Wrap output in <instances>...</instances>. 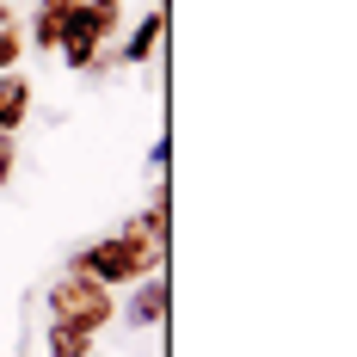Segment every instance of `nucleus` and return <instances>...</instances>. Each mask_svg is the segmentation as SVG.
Returning a JSON list of instances; mask_svg holds the SVG:
<instances>
[{
  "label": "nucleus",
  "instance_id": "obj_1",
  "mask_svg": "<svg viewBox=\"0 0 357 357\" xmlns=\"http://www.w3.org/2000/svg\"><path fill=\"white\" fill-rule=\"evenodd\" d=\"M167 197H173V191L160 185V191L148 197V210H136L117 234L86 241L80 252H68L62 271H86V278H99L105 289H130V284H142V278H154V271L167 265V215H173Z\"/></svg>",
  "mask_w": 357,
  "mask_h": 357
},
{
  "label": "nucleus",
  "instance_id": "obj_2",
  "mask_svg": "<svg viewBox=\"0 0 357 357\" xmlns=\"http://www.w3.org/2000/svg\"><path fill=\"white\" fill-rule=\"evenodd\" d=\"M43 308H50V321H74L86 333H105L117 321V289H105L86 271H56L50 289H43Z\"/></svg>",
  "mask_w": 357,
  "mask_h": 357
},
{
  "label": "nucleus",
  "instance_id": "obj_3",
  "mask_svg": "<svg viewBox=\"0 0 357 357\" xmlns=\"http://www.w3.org/2000/svg\"><path fill=\"white\" fill-rule=\"evenodd\" d=\"M130 289H136V296H130V308H117L130 333H148V326L167 321V308H173V289H167V278H160V271H154V278H142V284H130Z\"/></svg>",
  "mask_w": 357,
  "mask_h": 357
},
{
  "label": "nucleus",
  "instance_id": "obj_4",
  "mask_svg": "<svg viewBox=\"0 0 357 357\" xmlns=\"http://www.w3.org/2000/svg\"><path fill=\"white\" fill-rule=\"evenodd\" d=\"M160 43H167V13L154 6V13H142V19H136V31L123 37L117 62H123V68H142V62H154V56H160Z\"/></svg>",
  "mask_w": 357,
  "mask_h": 357
},
{
  "label": "nucleus",
  "instance_id": "obj_5",
  "mask_svg": "<svg viewBox=\"0 0 357 357\" xmlns=\"http://www.w3.org/2000/svg\"><path fill=\"white\" fill-rule=\"evenodd\" d=\"M31 99H37V86L19 68L0 74V130H6V136H19V130L31 123Z\"/></svg>",
  "mask_w": 357,
  "mask_h": 357
},
{
  "label": "nucleus",
  "instance_id": "obj_6",
  "mask_svg": "<svg viewBox=\"0 0 357 357\" xmlns=\"http://www.w3.org/2000/svg\"><path fill=\"white\" fill-rule=\"evenodd\" d=\"M93 345H99V333H86L74 321H50V333H43V351L50 357H93Z\"/></svg>",
  "mask_w": 357,
  "mask_h": 357
},
{
  "label": "nucleus",
  "instance_id": "obj_7",
  "mask_svg": "<svg viewBox=\"0 0 357 357\" xmlns=\"http://www.w3.org/2000/svg\"><path fill=\"white\" fill-rule=\"evenodd\" d=\"M62 6H68V0H62ZM62 6H37L31 13V31H25L31 50H56V43H62Z\"/></svg>",
  "mask_w": 357,
  "mask_h": 357
},
{
  "label": "nucleus",
  "instance_id": "obj_8",
  "mask_svg": "<svg viewBox=\"0 0 357 357\" xmlns=\"http://www.w3.org/2000/svg\"><path fill=\"white\" fill-rule=\"evenodd\" d=\"M25 56H31V43H25V25H0V74L19 68Z\"/></svg>",
  "mask_w": 357,
  "mask_h": 357
},
{
  "label": "nucleus",
  "instance_id": "obj_9",
  "mask_svg": "<svg viewBox=\"0 0 357 357\" xmlns=\"http://www.w3.org/2000/svg\"><path fill=\"white\" fill-rule=\"evenodd\" d=\"M13 173H19V136H6V130H0V191L13 185Z\"/></svg>",
  "mask_w": 357,
  "mask_h": 357
},
{
  "label": "nucleus",
  "instance_id": "obj_10",
  "mask_svg": "<svg viewBox=\"0 0 357 357\" xmlns=\"http://www.w3.org/2000/svg\"><path fill=\"white\" fill-rule=\"evenodd\" d=\"M93 13H99V25H105V37H117L123 31V0H86Z\"/></svg>",
  "mask_w": 357,
  "mask_h": 357
},
{
  "label": "nucleus",
  "instance_id": "obj_11",
  "mask_svg": "<svg viewBox=\"0 0 357 357\" xmlns=\"http://www.w3.org/2000/svg\"><path fill=\"white\" fill-rule=\"evenodd\" d=\"M167 160H173V148H167V142L148 148V167H154V173H167Z\"/></svg>",
  "mask_w": 357,
  "mask_h": 357
},
{
  "label": "nucleus",
  "instance_id": "obj_12",
  "mask_svg": "<svg viewBox=\"0 0 357 357\" xmlns=\"http://www.w3.org/2000/svg\"><path fill=\"white\" fill-rule=\"evenodd\" d=\"M0 25H19V13H13V6H6V0H0Z\"/></svg>",
  "mask_w": 357,
  "mask_h": 357
},
{
  "label": "nucleus",
  "instance_id": "obj_13",
  "mask_svg": "<svg viewBox=\"0 0 357 357\" xmlns=\"http://www.w3.org/2000/svg\"><path fill=\"white\" fill-rule=\"evenodd\" d=\"M31 6H62V0H31Z\"/></svg>",
  "mask_w": 357,
  "mask_h": 357
}]
</instances>
